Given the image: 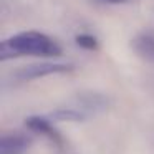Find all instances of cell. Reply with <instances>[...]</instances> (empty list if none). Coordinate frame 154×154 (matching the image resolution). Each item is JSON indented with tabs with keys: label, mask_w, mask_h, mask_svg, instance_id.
<instances>
[{
	"label": "cell",
	"mask_w": 154,
	"mask_h": 154,
	"mask_svg": "<svg viewBox=\"0 0 154 154\" xmlns=\"http://www.w3.org/2000/svg\"><path fill=\"white\" fill-rule=\"evenodd\" d=\"M60 57L61 48L55 40L40 32H23L2 42L0 60H8L15 57Z\"/></svg>",
	"instance_id": "obj_1"
},
{
	"label": "cell",
	"mask_w": 154,
	"mask_h": 154,
	"mask_svg": "<svg viewBox=\"0 0 154 154\" xmlns=\"http://www.w3.org/2000/svg\"><path fill=\"white\" fill-rule=\"evenodd\" d=\"M71 70V65H60V63H38V65H30V66L22 68L17 73V78L20 80H35L40 76L47 75H55V73H66Z\"/></svg>",
	"instance_id": "obj_2"
},
{
	"label": "cell",
	"mask_w": 154,
	"mask_h": 154,
	"mask_svg": "<svg viewBox=\"0 0 154 154\" xmlns=\"http://www.w3.org/2000/svg\"><path fill=\"white\" fill-rule=\"evenodd\" d=\"M131 47L137 57L154 65V33H139L133 40Z\"/></svg>",
	"instance_id": "obj_3"
},
{
	"label": "cell",
	"mask_w": 154,
	"mask_h": 154,
	"mask_svg": "<svg viewBox=\"0 0 154 154\" xmlns=\"http://www.w3.org/2000/svg\"><path fill=\"white\" fill-rule=\"evenodd\" d=\"M28 144V139L22 136H5L0 141V154H23Z\"/></svg>",
	"instance_id": "obj_4"
},
{
	"label": "cell",
	"mask_w": 154,
	"mask_h": 154,
	"mask_svg": "<svg viewBox=\"0 0 154 154\" xmlns=\"http://www.w3.org/2000/svg\"><path fill=\"white\" fill-rule=\"evenodd\" d=\"M25 124H27L30 129L37 131V133H40V134H48L50 137L55 136V131H53V128L50 126V123H48L47 118L32 116V118H28V119L25 121Z\"/></svg>",
	"instance_id": "obj_5"
},
{
	"label": "cell",
	"mask_w": 154,
	"mask_h": 154,
	"mask_svg": "<svg viewBox=\"0 0 154 154\" xmlns=\"http://www.w3.org/2000/svg\"><path fill=\"white\" fill-rule=\"evenodd\" d=\"M76 45L85 50H96L98 48V42L93 35H88V33H81L76 37Z\"/></svg>",
	"instance_id": "obj_6"
},
{
	"label": "cell",
	"mask_w": 154,
	"mask_h": 154,
	"mask_svg": "<svg viewBox=\"0 0 154 154\" xmlns=\"http://www.w3.org/2000/svg\"><path fill=\"white\" fill-rule=\"evenodd\" d=\"M96 5H118V4H124L128 0H91Z\"/></svg>",
	"instance_id": "obj_7"
}]
</instances>
